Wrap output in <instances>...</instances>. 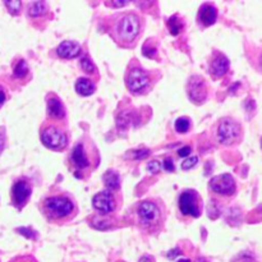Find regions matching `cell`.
Wrapping results in <instances>:
<instances>
[{
    "label": "cell",
    "instance_id": "cell-1",
    "mask_svg": "<svg viewBox=\"0 0 262 262\" xmlns=\"http://www.w3.org/2000/svg\"><path fill=\"white\" fill-rule=\"evenodd\" d=\"M40 212L51 224H66L78 212L76 201L67 192H54L43 197L40 202Z\"/></svg>",
    "mask_w": 262,
    "mask_h": 262
},
{
    "label": "cell",
    "instance_id": "cell-2",
    "mask_svg": "<svg viewBox=\"0 0 262 262\" xmlns=\"http://www.w3.org/2000/svg\"><path fill=\"white\" fill-rule=\"evenodd\" d=\"M110 33L118 45H133L141 33V18L133 13L120 15L113 23Z\"/></svg>",
    "mask_w": 262,
    "mask_h": 262
},
{
    "label": "cell",
    "instance_id": "cell-3",
    "mask_svg": "<svg viewBox=\"0 0 262 262\" xmlns=\"http://www.w3.org/2000/svg\"><path fill=\"white\" fill-rule=\"evenodd\" d=\"M136 215L141 227L151 234L160 230L165 220L163 205L155 200H143L138 202L136 205Z\"/></svg>",
    "mask_w": 262,
    "mask_h": 262
},
{
    "label": "cell",
    "instance_id": "cell-4",
    "mask_svg": "<svg viewBox=\"0 0 262 262\" xmlns=\"http://www.w3.org/2000/svg\"><path fill=\"white\" fill-rule=\"evenodd\" d=\"M242 127L233 118H223L216 128V137L224 146H234L242 141Z\"/></svg>",
    "mask_w": 262,
    "mask_h": 262
},
{
    "label": "cell",
    "instance_id": "cell-5",
    "mask_svg": "<svg viewBox=\"0 0 262 262\" xmlns=\"http://www.w3.org/2000/svg\"><path fill=\"white\" fill-rule=\"evenodd\" d=\"M41 142L53 151H64L68 146L67 132L58 124H49L41 129Z\"/></svg>",
    "mask_w": 262,
    "mask_h": 262
},
{
    "label": "cell",
    "instance_id": "cell-6",
    "mask_svg": "<svg viewBox=\"0 0 262 262\" xmlns=\"http://www.w3.org/2000/svg\"><path fill=\"white\" fill-rule=\"evenodd\" d=\"M178 207L184 216L200 217L202 214V201L200 194L193 189L182 192L178 200Z\"/></svg>",
    "mask_w": 262,
    "mask_h": 262
},
{
    "label": "cell",
    "instance_id": "cell-7",
    "mask_svg": "<svg viewBox=\"0 0 262 262\" xmlns=\"http://www.w3.org/2000/svg\"><path fill=\"white\" fill-rule=\"evenodd\" d=\"M92 160H94V159H92L91 156H89L84 143H77L73 147V150H72L71 158H69L71 165L73 166L74 176H76L77 178H82V174L89 171L90 168L94 165V161Z\"/></svg>",
    "mask_w": 262,
    "mask_h": 262
},
{
    "label": "cell",
    "instance_id": "cell-8",
    "mask_svg": "<svg viewBox=\"0 0 262 262\" xmlns=\"http://www.w3.org/2000/svg\"><path fill=\"white\" fill-rule=\"evenodd\" d=\"M125 84L132 94H145L150 89L151 79L147 72L138 67H132L125 76Z\"/></svg>",
    "mask_w": 262,
    "mask_h": 262
},
{
    "label": "cell",
    "instance_id": "cell-9",
    "mask_svg": "<svg viewBox=\"0 0 262 262\" xmlns=\"http://www.w3.org/2000/svg\"><path fill=\"white\" fill-rule=\"evenodd\" d=\"M187 95L193 104L201 105L207 99L206 81L197 74L189 77L187 82Z\"/></svg>",
    "mask_w": 262,
    "mask_h": 262
},
{
    "label": "cell",
    "instance_id": "cell-10",
    "mask_svg": "<svg viewBox=\"0 0 262 262\" xmlns=\"http://www.w3.org/2000/svg\"><path fill=\"white\" fill-rule=\"evenodd\" d=\"M209 187L212 192L220 196H233L237 189L234 178L230 174H220V176L212 177L209 182Z\"/></svg>",
    "mask_w": 262,
    "mask_h": 262
},
{
    "label": "cell",
    "instance_id": "cell-11",
    "mask_svg": "<svg viewBox=\"0 0 262 262\" xmlns=\"http://www.w3.org/2000/svg\"><path fill=\"white\" fill-rule=\"evenodd\" d=\"M31 193H32V187H31L30 182L27 179H18V181H15L12 187V192H10L13 206L19 210L22 209L27 204Z\"/></svg>",
    "mask_w": 262,
    "mask_h": 262
},
{
    "label": "cell",
    "instance_id": "cell-12",
    "mask_svg": "<svg viewBox=\"0 0 262 262\" xmlns=\"http://www.w3.org/2000/svg\"><path fill=\"white\" fill-rule=\"evenodd\" d=\"M92 206L101 214H113L117 210L118 201L114 192L112 191H101L96 193L92 199Z\"/></svg>",
    "mask_w": 262,
    "mask_h": 262
},
{
    "label": "cell",
    "instance_id": "cell-13",
    "mask_svg": "<svg viewBox=\"0 0 262 262\" xmlns=\"http://www.w3.org/2000/svg\"><path fill=\"white\" fill-rule=\"evenodd\" d=\"M230 61L229 59L222 53H216L211 56V60L209 64V72L214 79H219L229 71Z\"/></svg>",
    "mask_w": 262,
    "mask_h": 262
},
{
    "label": "cell",
    "instance_id": "cell-14",
    "mask_svg": "<svg viewBox=\"0 0 262 262\" xmlns=\"http://www.w3.org/2000/svg\"><path fill=\"white\" fill-rule=\"evenodd\" d=\"M48 118L51 122H63L66 119V109L64 105L58 97L50 96L48 97Z\"/></svg>",
    "mask_w": 262,
    "mask_h": 262
},
{
    "label": "cell",
    "instance_id": "cell-15",
    "mask_svg": "<svg viewBox=\"0 0 262 262\" xmlns=\"http://www.w3.org/2000/svg\"><path fill=\"white\" fill-rule=\"evenodd\" d=\"M81 45L76 41H63L56 48V54L63 59H74L81 55Z\"/></svg>",
    "mask_w": 262,
    "mask_h": 262
},
{
    "label": "cell",
    "instance_id": "cell-16",
    "mask_svg": "<svg viewBox=\"0 0 262 262\" xmlns=\"http://www.w3.org/2000/svg\"><path fill=\"white\" fill-rule=\"evenodd\" d=\"M217 19V10L214 5L211 4H204L199 10L197 14V20L204 27H209L212 26Z\"/></svg>",
    "mask_w": 262,
    "mask_h": 262
},
{
    "label": "cell",
    "instance_id": "cell-17",
    "mask_svg": "<svg viewBox=\"0 0 262 262\" xmlns=\"http://www.w3.org/2000/svg\"><path fill=\"white\" fill-rule=\"evenodd\" d=\"M28 17L32 20H42L45 19L49 13V5L46 2H33L28 7Z\"/></svg>",
    "mask_w": 262,
    "mask_h": 262
},
{
    "label": "cell",
    "instance_id": "cell-18",
    "mask_svg": "<svg viewBox=\"0 0 262 262\" xmlns=\"http://www.w3.org/2000/svg\"><path fill=\"white\" fill-rule=\"evenodd\" d=\"M96 90V86H95V82L91 81L89 78H78L76 82V91L77 94H79L81 96H90L92 95Z\"/></svg>",
    "mask_w": 262,
    "mask_h": 262
},
{
    "label": "cell",
    "instance_id": "cell-19",
    "mask_svg": "<svg viewBox=\"0 0 262 262\" xmlns=\"http://www.w3.org/2000/svg\"><path fill=\"white\" fill-rule=\"evenodd\" d=\"M104 184L107 188V191H118L120 187L119 176H118L114 170H107L106 173L104 174Z\"/></svg>",
    "mask_w": 262,
    "mask_h": 262
},
{
    "label": "cell",
    "instance_id": "cell-20",
    "mask_svg": "<svg viewBox=\"0 0 262 262\" xmlns=\"http://www.w3.org/2000/svg\"><path fill=\"white\" fill-rule=\"evenodd\" d=\"M28 73H30V68H28L27 63H26L23 59H19L18 63L14 66V69H13V76L17 79H23L27 78Z\"/></svg>",
    "mask_w": 262,
    "mask_h": 262
},
{
    "label": "cell",
    "instance_id": "cell-21",
    "mask_svg": "<svg viewBox=\"0 0 262 262\" xmlns=\"http://www.w3.org/2000/svg\"><path fill=\"white\" fill-rule=\"evenodd\" d=\"M168 28H169V31H170L171 35L177 36L181 33L182 30H183V23H182V20L179 19L177 15H174V17L169 18Z\"/></svg>",
    "mask_w": 262,
    "mask_h": 262
},
{
    "label": "cell",
    "instance_id": "cell-22",
    "mask_svg": "<svg viewBox=\"0 0 262 262\" xmlns=\"http://www.w3.org/2000/svg\"><path fill=\"white\" fill-rule=\"evenodd\" d=\"M174 127H176V130L178 133H187L189 130V128H191V122L187 118H178L176 120Z\"/></svg>",
    "mask_w": 262,
    "mask_h": 262
},
{
    "label": "cell",
    "instance_id": "cell-23",
    "mask_svg": "<svg viewBox=\"0 0 262 262\" xmlns=\"http://www.w3.org/2000/svg\"><path fill=\"white\" fill-rule=\"evenodd\" d=\"M232 262H258V261L252 252L245 251V252H241L239 255L235 256V257L232 260Z\"/></svg>",
    "mask_w": 262,
    "mask_h": 262
},
{
    "label": "cell",
    "instance_id": "cell-24",
    "mask_svg": "<svg viewBox=\"0 0 262 262\" xmlns=\"http://www.w3.org/2000/svg\"><path fill=\"white\" fill-rule=\"evenodd\" d=\"M143 55L147 56V58H152L155 59L156 58V54H158V50H156V48L154 46V43L151 42L150 40L146 41V43L143 45Z\"/></svg>",
    "mask_w": 262,
    "mask_h": 262
},
{
    "label": "cell",
    "instance_id": "cell-25",
    "mask_svg": "<svg viewBox=\"0 0 262 262\" xmlns=\"http://www.w3.org/2000/svg\"><path fill=\"white\" fill-rule=\"evenodd\" d=\"M4 5L7 7V9L9 10L10 14L17 15V14H19V12H20L22 3L20 2H4Z\"/></svg>",
    "mask_w": 262,
    "mask_h": 262
},
{
    "label": "cell",
    "instance_id": "cell-26",
    "mask_svg": "<svg viewBox=\"0 0 262 262\" xmlns=\"http://www.w3.org/2000/svg\"><path fill=\"white\" fill-rule=\"evenodd\" d=\"M81 68L83 69V72H86V73L89 74H92L96 72V68H95L94 63H92L89 58H86V56L81 59Z\"/></svg>",
    "mask_w": 262,
    "mask_h": 262
},
{
    "label": "cell",
    "instance_id": "cell-27",
    "mask_svg": "<svg viewBox=\"0 0 262 262\" xmlns=\"http://www.w3.org/2000/svg\"><path fill=\"white\" fill-rule=\"evenodd\" d=\"M197 161H199L197 156H189V158H187L186 160L182 163V169H184V170H188V169L193 168V166L196 165Z\"/></svg>",
    "mask_w": 262,
    "mask_h": 262
},
{
    "label": "cell",
    "instance_id": "cell-28",
    "mask_svg": "<svg viewBox=\"0 0 262 262\" xmlns=\"http://www.w3.org/2000/svg\"><path fill=\"white\" fill-rule=\"evenodd\" d=\"M17 232L25 235L26 238H31V239H36V237H37V233L31 229V228H19V229H17Z\"/></svg>",
    "mask_w": 262,
    "mask_h": 262
},
{
    "label": "cell",
    "instance_id": "cell-29",
    "mask_svg": "<svg viewBox=\"0 0 262 262\" xmlns=\"http://www.w3.org/2000/svg\"><path fill=\"white\" fill-rule=\"evenodd\" d=\"M130 155H132L133 159H137V160H140V159L147 158V156L150 155V150H146V148H142V150H135L130 152Z\"/></svg>",
    "mask_w": 262,
    "mask_h": 262
},
{
    "label": "cell",
    "instance_id": "cell-30",
    "mask_svg": "<svg viewBox=\"0 0 262 262\" xmlns=\"http://www.w3.org/2000/svg\"><path fill=\"white\" fill-rule=\"evenodd\" d=\"M147 169H148V171H150L151 174H156V173H159V171H160L161 164L159 163V161L154 160V161H151L150 164H148Z\"/></svg>",
    "mask_w": 262,
    "mask_h": 262
},
{
    "label": "cell",
    "instance_id": "cell-31",
    "mask_svg": "<svg viewBox=\"0 0 262 262\" xmlns=\"http://www.w3.org/2000/svg\"><path fill=\"white\" fill-rule=\"evenodd\" d=\"M192 152V148L189 147V146H186V147H182L181 150L178 151V155L181 156V158H188L189 155H191Z\"/></svg>",
    "mask_w": 262,
    "mask_h": 262
},
{
    "label": "cell",
    "instance_id": "cell-32",
    "mask_svg": "<svg viewBox=\"0 0 262 262\" xmlns=\"http://www.w3.org/2000/svg\"><path fill=\"white\" fill-rule=\"evenodd\" d=\"M12 262H37L32 256H20V257L14 258Z\"/></svg>",
    "mask_w": 262,
    "mask_h": 262
},
{
    "label": "cell",
    "instance_id": "cell-33",
    "mask_svg": "<svg viewBox=\"0 0 262 262\" xmlns=\"http://www.w3.org/2000/svg\"><path fill=\"white\" fill-rule=\"evenodd\" d=\"M164 168H165L168 171H174V164L170 158H166L165 160H164Z\"/></svg>",
    "mask_w": 262,
    "mask_h": 262
},
{
    "label": "cell",
    "instance_id": "cell-34",
    "mask_svg": "<svg viewBox=\"0 0 262 262\" xmlns=\"http://www.w3.org/2000/svg\"><path fill=\"white\" fill-rule=\"evenodd\" d=\"M7 100V95H5V91L3 90V87H0V107L3 106V104Z\"/></svg>",
    "mask_w": 262,
    "mask_h": 262
},
{
    "label": "cell",
    "instance_id": "cell-35",
    "mask_svg": "<svg viewBox=\"0 0 262 262\" xmlns=\"http://www.w3.org/2000/svg\"><path fill=\"white\" fill-rule=\"evenodd\" d=\"M138 262H155V261H154V258L150 257V256H143V257Z\"/></svg>",
    "mask_w": 262,
    "mask_h": 262
},
{
    "label": "cell",
    "instance_id": "cell-36",
    "mask_svg": "<svg viewBox=\"0 0 262 262\" xmlns=\"http://www.w3.org/2000/svg\"><path fill=\"white\" fill-rule=\"evenodd\" d=\"M196 262H207V260H206V258H204V257H199L196 260Z\"/></svg>",
    "mask_w": 262,
    "mask_h": 262
},
{
    "label": "cell",
    "instance_id": "cell-37",
    "mask_svg": "<svg viewBox=\"0 0 262 262\" xmlns=\"http://www.w3.org/2000/svg\"><path fill=\"white\" fill-rule=\"evenodd\" d=\"M178 262H192L191 260H187V258H182V260H179Z\"/></svg>",
    "mask_w": 262,
    "mask_h": 262
},
{
    "label": "cell",
    "instance_id": "cell-38",
    "mask_svg": "<svg viewBox=\"0 0 262 262\" xmlns=\"http://www.w3.org/2000/svg\"><path fill=\"white\" fill-rule=\"evenodd\" d=\"M261 146H262V140H261Z\"/></svg>",
    "mask_w": 262,
    "mask_h": 262
},
{
    "label": "cell",
    "instance_id": "cell-39",
    "mask_svg": "<svg viewBox=\"0 0 262 262\" xmlns=\"http://www.w3.org/2000/svg\"><path fill=\"white\" fill-rule=\"evenodd\" d=\"M119 262H123V261H119Z\"/></svg>",
    "mask_w": 262,
    "mask_h": 262
}]
</instances>
